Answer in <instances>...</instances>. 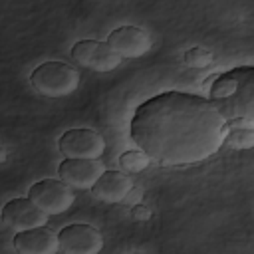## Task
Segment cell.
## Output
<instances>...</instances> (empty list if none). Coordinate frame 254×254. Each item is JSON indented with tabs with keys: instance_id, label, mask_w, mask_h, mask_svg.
<instances>
[{
	"instance_id": "277c9868",
	"label": "cell",
	"mask_w": 254,
	"mask_h": 254,
	"mask_svg": "<svg viewBox=\"0 0 254 254\" xmlns=\"http://www.w3.org/2000/svg\"><path fill=\"white\" fill-rule=\"evenodd\" d=\"M58 149L65 159H99L105 151V139L95 129L73 127L58 139Z\"/></svg>"
},
{
	"instance_id": "ac0fdd59",
	"label": "cell",
	"mask_w": 254,
	"mask_h": 254,
	"mask_svg": "<svg viewBox=\"0 0 254 254\" xmlns=\"http://www.w3.org/2000/svg\"><path fill=\"white\" fill-rule=\"evenodd\" d=\"M131 254H141V252H131Z\"/></svg>"
},
{
	"instance_id": "ba28073f",
	"label": "cell",
	"mask_w": 254,
	"mask_h": 254,
	"mask_svg": "<svg viewBox=\"0 0 254 254\" xmlns=\"http://www.w3.org/2000/svg\"><path fill=\"white\" fill-rule=\"evenodd\" d=\"M105 44L115 52L121 60L123 58H141L153 48V40L147 30L139 26H119L107 34Z\"/></svg>"
},
{
	"instance_id": "5b68a950",
	"label": "cell",
	"mask_w": 254,
	"mask_h": 254,
	"mask_svg": "<svg viewBox=\"0 0 254 254\" xmlns=\"http://www.w3.org/2000/svg\"><path fill=\"white\" fill-rule=\"evenodd\" d=\"M71 60L79 64L81 67H87L91 71L107 73L113 71L119 64L121 58L111 52V48L101 42V40H79L71 48Z\"/></svg>"
},
{
	"instance_id": "52a82bcc",
	"label": "cell",
	"mask_w": 254,
	"mask_h": 254,
	"mask_svg": "<svg viewBox=\"0 0 254 254\" xmlns=\"http://www.w3.org/2000/svg\"><path fill=\"white\" fill-rule=\"evenodd\" d=\"M103 173L105 165L99 159H64L58 167L60 181L71 190H91Z\"/></svg>"
},
{
	"instance_id": "5bb4252c",
	"label": "cell",
	"mask_w": 254,
	"mask_h": 254,
	"mask_svg": "<svg viewBox=\"0 0 254 254\" xmlns=\"http://www.w3.org/2000/svg\"><path fill=\"white\" fill-rule=\"evenodd\" d=\"M151 165L149 157L139 151V149H131V151H125L121 157H119V167L125 175H135V173H141L143 169H147Z\"/></svg>"
},
{
	"instance_id": "8fae6325",
	"label": "cell",
	"mask_w": 254,
	"mask_h": 254,
	"mask_svg": "<svg viewBox=\"0 0 254 254\" xmlns=\"http://www.w3.org/2000/svg\"><path fill=\"white\" fill-rule=\"evenodd\" d=\"M12 246L16 254H58L60 252L58 234L48 226L16 232L12 238Z\"/></svg>"
},
{
	"instance_id": "7c38bea8",
	"label": "cell",
	"mask_w": 254,
	"mask_h": 254,
	"mask_svg": "<svg viewBox=\"0 0 254 254\" xmlns=\"http://www.w3.org/2000/svg\"><path fill=\"white\" fill-rule=\"evenodd\" d=\"M131 190H133V181L123 171H105L91 187L93 198L105 204L123 202Z\"/></svg>"
},
{
	"instance_id": "2e32d148",
	"label": "cell",
	"mask_w": 254,
	"mask_h": 254,
	"mask_svg": "<svg viewBox=\"0 0 254 254\" xmlns=\"http://www.w3.org/2000/svg\"><path fill=\"white\" fill-rule=\"evenodd\" d=\"M131 216H133L137 222H145V220H149V218L153 216V212H151L145 204H135V206L131 208Z\"/></svg>"
},
{
	"instance_id": "4fadbf2b",
	"label": "cell",
	"mask_w": 254,
	"mask_h": 254,
	"mask_svg": "<svg viewBox=\"0 0 254 254\" xmlns=\"http://www.w3.org/2000/svg\"><path fill=\"white\" fill-rule=\"evenodd\" d=\"M224 145L230 149H252L254 147V129L252 127H234L226 123V135H224Z\"/></svg>"
},
{
	"instance_id": "e0dca14e",
	"label": "cell",
	"mask_w": 254,
	"mask_h": 254,
	"mask_svg": "<svg viewBox=\"0 0 254 254\" xmlns=\"http://www.w3.org/2000/svg\"><path fill=\"white\" fill-rule=\"evenodd\" d=\"M6 159H8V151H6V149L0 145V163H4Z\"/></svg>"
},
{
	"instance_id": "6da1fadb",
	"label": "cell",
	"mask_w": 254,
	"mask_h": 254,
	"mask_svg": "<svg viewBox=\"0 0 254 254\" xmlns=\"http://www.w3.org/2000/svg\"><path fill=\"white\" fill-rule=\"evenodd\" d=\"M129 135L151 163L183 167L202 163L220 151L226 119L216 103L202 95L163 91L135 109Z\"/></svg>"
},
{
	"instance_id": "7a4b0ae2",
	"label": "cell",
	"mask_w": 254,
	"mask_h": 254,
	"mask_svg": "<svg viewBox=\"0 0 254 254\" xmlns=\"http://www.w3.org/2000/svg\"><path fill=\"white\" fill-rule=\"evenodd\" d=\"M79 79V71L60 60L44 62L30 73V85L34 87V91L50 99L71 95L73 91H77Z\"/></svg>"
},
{
	"instance_id": "9c48e42d",
	"label": "cell",
	"mask_w": 254,
	"mask_h": 254,
	"mask_svg": "<svg viewBox=\"0 0 254 254\" xmlns=\"http://www.w3.org/2000/svg\"><path fill=\"white\" fill-rule=\"evenodd\" d=\"M0 216H2V222L14 232H24V230H32L38 226H46L48 222V214L42 212L28 196L8 200L2 206Z\"/></svg>"
},
{
	"instance_id": "3957f363",
	"label": "cell",
	"mask_w": 254,
	"mask_h": 254,
	"mask_svg": "<svg viewBox=\"0 0 254 254\" xmlns=\"http://www.w3.org/2000/svg\"><path fill=\"white\" fill-rule=\"evenodd\" d=\"M28 198L48 216L65 212L73 202V190L60 179H42L28 189Z\"/></svg>"
},
{
	"instance_id": "9a60e30c",
	"label": "cell",
	"mask_w": 254,
	"mask_h": 254,
	"mask_svg": "<svg viewBox=\"0 0 254 254\" xmlns=\"http://www.w3.org/2000/svg\"><path fill=\"white\" fill-rule=\"evenodd\" d=\"M214 62V54L202 46H194L185 52V64L189 67H208Z\"/></svg>"
},
{
	"instance_id": "30bf717a",
	"label": "cell",
	"mask_w": 254,
	"mask_h": 254,
	"mask_svg": "<svg viewBox=\"0 0 254 254\" xmlns=\"http://www.w3.org/2000/svg\"><path fill=\"white\" fill-rule=\"evenodd\" d=\"M252 73H254L252 65H242V67H234L226 73L216 75L210 85V91H208L210 101L220 105V103L232 99L236 93L252 87Z\"/></svg>"
},
{
	"instance_id": "8992f818",
	"label": "cell",
	"mask_w": 254,
	"mask_h": 254,
	"mask_svg": "<svg viewBox=\"0 0 254 254\" xmlns=\"http://www.w3.org/2000/svg\"><path fill=\"white\" fill-rule=\"evenodd\" d=\"M60 252L64 254H99L103 248L101 232L91 224L73 222L58 232Z\"/></svg>"
}]
</instances>
